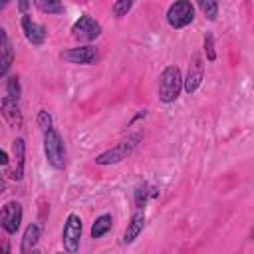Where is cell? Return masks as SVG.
<instances>
[{"label":"cell","mask_w":254,"mask_h":254,"mask_svg":"<svg viewBox=\"0 0 254 254\" xmlns=\"http://www.w3.org/2000/svg\"><path fill=\"white\" fill-rule=\"evenodd\" d=\"M6 190V181L2 179V175H0V192H4Z\"/></svg>","instance_id":"obj_27"},{"label":"cell","mask_w":254,"mask_h":254,"mask_svg":"<svg viewBox=\"0 0 254 254\" xmlns=\"http://www.w3.org/2000/svg\"><path fill=\"white\" fill-rule=\"evenodd\" d=\"M145 200H147V190H145V185H143V187H139L135 190V204H137V208H143Z\"/></svg>","instance_id":"obj_23"},{"label":"cell","mask_w":254,"mask_h":254,"mask_svg":"<svg viewBox=\"0 0 254 254\" xmlns=\"http://www.w3.org/2000/svg\"><path fill=\"white\" fill-rule=\"evenodd\" d=\"M202 71H204V64H202V58L200 54H194L192 56V62L189 65V73H187V79H185V89L189 93H192L200 81H202Z\"/></svg>","instance_id":"obj_8"},{"label":"cell","mask_w":254,"mask_h":254,"mask_svg":"<svg viewBox=\"0 0 254 254\" xmlns=\"http://www.w3.org/2000/svg\"><path fill=\"white\" fill-rule=\"evenodd\" d=\"M28 4H30V0H18V6H20V10H22V12H26Z\"/></svg>","instance_id":"obj_24"},{"label":"cell","mask_w":254,"mask_h":254,"mask_svg":"<svg viewBox=\"0 0 254 254\" xmlns=\"http://www.w3.org/2000/svg\"><path fill=\"white\" fill-rule=\"evenodd\" d=\"M71 32H73V38L83 40V42H91V40H95V38L101 34V26H99L91 16H81V18L73 24Z\"/></svg>","instance_id":"obj_6"},{"label":"cell","mask_w":254,"mask_h":254,"mask_svg":"<svg viewBox=\"0 0 254 254\" xmlns=\"http://www.w3.org/2000/svg\"><path fill=\"white\" fill-rule=\"evenodd\" d=\"M204 52H206V60H214L216 58V54H214V44H212V36L210 34H206V38H204Z\"/></svg>","instance_id":"obj_21"},{"label":"cell","mask_w":254,"mask_h":254,"mask_svg":"<svg viewBox=\"0 0 254 254\" xmlns=\"http://www.w3.org/2000/svg\"><path fill=\"white\" fill-rule=\"evenodd\" d=\"M20 222H22V204L16 200L6 202L0 210V226L8 234H14L20 228Z\"/></svg>","instance_id":"obj_4"},{"label":"cell","mask_w":254,"mask_h":254,"mask_svg":"<svg viewBox=\"0 0 254 254\" xmlns=\"http://www.w3.org/2000/svg\"><path fill=\"white\" fill-rule=\"evenodd\" d=\"M183 87V79H181V69L177 65H169L165 67V71L161 73V81H159V97L165 103H171L179 97Z\"/></svg>","instance_id":"obj_1"},{"label":"cell","mask_w":254,"mask_h":254,"mask_svg":"<svg viewBox=\"0 0 254 254\" xmlns=\"http://www.w3.org/2000/svg\"><path fill=\"white\" fill-rule=\"evenodd\" d=\"M38 238H40V226L38 224H30L28 228H26V232H24V238H22V252H30L34 246H36V242H38Z\"/></svg>","instance_id":"obj_14"},{"label":"cell","mask_w":254,"mask_h":254,"mask_svg":"<svg viewBox=\"0 0 254 254\" xmlns=\"http://www.w3.org/2000/svg\"><path fill=\"white\" fill-rule=\"evenodd\" d=\"M81 238V220L77 214H69L64 226V246L67 252H75Z\"/></svg>","instance_id":"obj_5"},{"label":"cell","mask_w":254,"mask_h":254,"mask_svg":"<svg viewBox=\"0 0 254 254\" xmlns=\"http://www.w3.org/2000/svg\"><path fill=\"white\" fill-rule=\"evenodd\" d=\"M8 97H12V99H18L20 97V81H18L16 75H12L8 79Z\"/></svg>","instance_id":"obj_20"},{"label":"cell","mask_w":254,"mask_h":254,"mask_svg":"<svg viewBox=\"0 0 254 254\" xmlns=\"http://www.w3.org/2000/svg\"><path fill=\"white\" fill-rule=\"evenodd\" d=\"M38 125H40L44 131H48V129L52 127V117H50L48 111H40V113H38Z\"/></svg>","instance_id":"obj_22"},{"label":"cell","mask_w":254,"mask_h":254,"mask_svg":"<svg viewBox=\"0 0 254 254\" xmlns=\"http://www.w3.org/2000/svg\"><path fill=\"white\" fill-rule=\"evenodd\" d=\"M12 60H14V50H12L10 42L6 40V42L0 46V75H4V73L8 71Z\"/></svg>","instance_id":"obj_16"},{"label":"cell","mask_w":254,"mask_h":254,"mask_svg":"<svg viewBox=\"0 0 254 254\" xmlns=\"http://www.w3.org/2000/svg\"><path fill=\"white\" fill-rule=\"evenodd\" d=\"M34 4L44 14H62L64 12L62 0H34Z\"/></svg>","instance_id":"obj_15"},{"label":"cell","mask_w":254,"mask_h":254,"mask_svg":"<svg viewBox=\"0 0 254 254\" xmlns=\"http://www.w3.org/2000/svg\"><path fill=\"white\" fill-rule=\"evenodd\" d=\"M196 2H198V6H200L202 14H204L208 20H214V18H216V14H218V2H216V0H196Z\"/></svg>","instance_id":"obj_18"},{"label":"cell","mask_w":254,"mask_h":254,"mask_svg":"<svg viewBox=\"0 0 254 254\" xmlns=\"http://www.w3.org/2000/svg\"><path fill=\"white\" fill-rule=\"evenodd\" d=\"M111 214H101L97 220H95V224L91 226V238H101L109 228H111Z\"/></svg>","instance_id":"obj_17"},{"label":"cell","mask_w":254,"mask_h":254,"mask_svg":"<svg viewBox=\"0 0 254 254\" xmlns=\"http://www.w3.org/2000/svg\"><path fill=\"white\" fill-rule=\"evenodd\" d=\"M127 151H129V147H127V141H123V143H119L115 149H111V151H107V153L99 155V157L95 159V163H99V165L117 163V161H121V159L125 157V153H127Z\"/></svg>","instance_id":"obj_13"},{"label":"cell","mask_w":254,"mask_h":254,"mask_svg":"<svg viewBox=\"0 0 254 254\" xmlns=\"http://www.w3.org/2000/svg\"><path fill=\"white\" fill-rule=\"evenodd\" d=\"M131 6H133V0H117L115 6H113V14L117 18H121V16H125L131 10Z\"/></svg>","instance_id":"obj_19"},{"label":"cell","mask_w":254,"mask_h":254,"mask_svg":"<svg viewBox=\"0 0 254 254\" xmlns=\"http://www.w3.org/2000/svg\"><path fill=\"white\" fill-rule=\"evenodd\" d=\"M95 48L91 46H79V48H71L67 52L62 54L64 60L71 62V64H91L95 60Z\"/></svg>","instance_id":"obj_10"},{"label":"cell","mask_w":254,"mask_h":254,"mask_svg":"<svg viewBox=\"0 0 254 254\" xmlns=\"http://www.w3.org/2000/svg\"><path fill=\"white\" fill-rule=\"evenodd\" d=\"M143 222H145V212H143V208H139V210L133 214V218H131V222H129V226H127V230H125V234H123V242H125V244L133 242V240L139 236V232L143 230Z\"/></svg>","instance_id":"obj_11"},{"label":"cell","mask_w":254,"mask_h":254,"mask_svg":"<svg viewBox=\"0 0 254 254\" xmlns=\"http://www.w3.org/2000/svg\"><path fill=\"white\" fill-rule=\"evenodd\" d=\"M44 151L48 157V163L56 169H62L65 165V149H64V141L60 137V133L56 129H48L44 131Z\"/></svg>","instance_id":"obj_2"},{"label":"cell","mask_w":254,"mask_h":254,"mask_svg":"<svg viewBox=\"0 0 254 254\" xmlns=\"http://www.w3.org/2000/svg\"><path fill=\"white\" fill-rule=\"evenodd\" d=\"M22 30H24V34H26V40H28L30 44H34V46H40V44L46 40V30H44L40 24L32 22V18H30L28 14L22 16Z\"/></svg>","instance_id":"obj_9"},{"label":"cell","mask_w":254,"mask_h":254,"mask_svg":"<svg viewBox=\"0 0 254 254\" xmlns=\"http://www.w3.org/2000/svg\"><path fill=\"white\" fill-rule=\"evenodd\" d=\"M6 163H8V155L0 149V165H6Z\"/></svg>","instance_id":"obj_25"},{"label":"cell","mask_w":254,"mask_h":254,"mask_svg":"<svg viewBox=\"0 0 254 254\" xmlns=\"http://www.w3.org/2000/svg\"><path fill=\"white\" fill-rule=\"evenodd\" d=\"M0 111H2V117L6 119V123L14 129H20L24 119H22V113H20V107H18V99H12V97H4L2 103H0Z\"/></svg>","instance_id":"obj_7"},{"label":"cell","mask_w":254,"mask_h":254,"mask_svg":"<svg viewBox=\"0 0 254 254\" xmlns=\"http://www.w3.org/2000/svg\"><path fill=\"white\" fill-rule=\"evenodd\" d=\"M6 40H8V38H6V32H4L2 28H0V46H2V44H4Z\"/></svg>","instance_id":"obj_26"},{"label":"cell","mask_w":254,"mask_h":254,"mask_svg":"<svg viewBox=\"0 0 254 254\" xmlns=\"http://www.w3.org/2000/svg\"><path fill=\"white\" fill-rule=\"evenodd\" d=\"M12 151H14L16 167L12 169L10 177H12L14 181H20V179H22V173H24V139H16V141H14Z\"/></svg>","instance_id":"obj_12"},{"label":"cell","mask_w":254,"mask_h":254,"mask_svg":"<svg viewBox=\"0 0 254 254\" xmlns=\"http://www.w3.org/2000/svg\"><path fill=\"white\" fill-rule=\"evenodd\" d=\"M6 4H8V0H0V8H4Z\"/></svg>","instance_id":"obj_28"},{"label":"cell","mask_w":254,"mask_h":254,"mask_svg":"<svg viewBox=\"0 0 254 254\" xmlns=\"http://www.w3.org/2000/svg\"><path fill=\"white\" fill-rule=\"evenodd\" d=\"M194 18V8L189 0H177L175 4H171L169 12H167V20L173 28H183L187 24H190Z\"/></svg>","instance_id":"obj_3"}]
</instances>
